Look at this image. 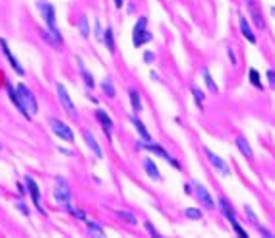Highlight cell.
<instances>
[{"label":"cell","mask_w":275,"mask_h":238,"mask_svg":"<svg viewBox=\"0 0 275 238\" xmlns=\"http://www.w3.org/2000/svg\"><path fill=\"white\" fill-rule=\"evenodd\" d=\"M37 8H39V12L43 14V18H45L47 25H49L50 35L56 39L58 43H62V35H60V31L56 29V14H54V6L49 4V2H39Z\"/></svg>","instance_id":"6da1fadb"},{"label":"cell","mask_w":275,"mask_h":238,"mask_svg":"<svg viewBox=\"0 0 275 238\" xmlns=\"http://www.w3.org/2000/svg\"><path fill=\"white\" fill-rule=\"evenodd\" d=\"M153 35L148 31V18H140L134 25V31H132V43L134 47H144L146 43H150Z\"/></svg>","instance_id":"7a4b0ae2"},{"label":"cell","mask_w":275,"mask_h":238,"mask_svg":"<svg viewBox=\"0 0 275 238\" xmlns=\"http://www.w3.org/2000/svg\"><path fill=\"white\" fill-rule=\"evenodd\" d=\"M70 198H72V192H70L68 182L62 176H56L54 178V200H56V203H60L64 209H68L70 207Z\"/></svg>","instance_id":"3957f363"},{"label":"cell","mask_w":275,"mask_h":238,"mask_svg":"<svg viewBox=\"0 0 275 238\" xmlns=\"http://www.w3.org/2000/svg\"><path fill=\"white\" fill-rule=\"evenodd\" d=\"M18 93H20V99H22V103H24L25 111L29 113V116H33V114H37V99H35V95L31 93V89L27 88V86H24V84H20L18 86Z\"/></svg>","instance_id":"277c9868"},{"label":"cell","mask_w":275,"mask_h":238,"mask_svg":"<svg viewBox=\"0 0 275 238\" xmlns=\"http://www.w3.org/2000/svg\"><path fill=\"white\" fill-rule=\"evenodd\" d=\"M138 147H142V149H148V151H151V153H155V155H159V157H163L167 163H171L175 169H180V163L176 161V159H173L167 151L163 149L161 145H157V143H153V141H146V139H142V141H138Z\"/></svg>","instance_id":"5b68a950"},{"label":"cell","mask_w":275,"mask_h":238,"mask_svg":"<svg viewBox=\"0 0 275 238\" xmlns=\"http://www.w3.org/2000/svg\"><path fill=\"white\" fill-rule=\"evenodd\" d=\"M49 126L50 130H52V134L54 136H58L60 139H64V141H74V132H72V128L68 124H64L62 120H58V118H50L49 120Z\"/></svg>","instance_id":"8992f818"},{"label":"cell","mask_w":275,"mask_h":238,"mask_svg":"<svg viewBox=\"0 0 275 238\" xmlns=\"http://www.w3.org/2000/svg\"><path fill=\"white\" fill-rule=\"evenodd\" d=\"M203 151H205V157L210 159L212 167L215 169V171H217V173H219V175H221V176H229V175H231V169H229V165H227L225 161H223V159L217 155V153H213L210 147H205Z\"/></svg>","instance_id":"52a82bcc"},{"label":"cell","mask_w":275,"mask_h":238,"mask_svg":"<svg viewBox=\"0 0 275 238\" xmlns=\"http://www.w3.org/2000/svg\"><path fill=\"white\" fill-rule=\"evenodd\" d=\"M56 93H58V97H60V103H62L64 109H66L68 116L76 118V116H78V111H76L74 103H72V99H70V93L66 91V88H64L62 84H56Z\"/></svg>","instance_id":"ba28073f"},{"label":"cell","mask_w":275,"mask_h":238,"mask_svg":"<svg viewBox=\"0 0 275 238\" xmlns=\"http://www.w3.org/2000/svg\"><path fill=\"white\" fill-rule=\"evenodd\" d=\"M25 188H27L29 196H31V200H33V205L37 207L41 213H45V209L41 207V192H39V186L31 176H25Z\"/></svg>","instance_id":"9c48e42d"},{"label":"cell","mask_w":275,"mask_h":238,"mask_svg":"<svg viewBox=\"0 0 275 238\" xmlns=\"http://www.w3.org/2000/svg\"><path fill=\"white\" fill-rule=\"evenodd\" d=\"M194 190H196V198H198V201H200V205H203L205 209H213V207H215V201H213L212 194L208 192V188H205V186H201V184H196V186H194Z\"/></svg>","instance_id":"30bf717a"},{"label":"cell","mask_w":275,"mask_h":238,"mask_svg":"<svg viewBox=\"0 0 275 238\" xmlns=\"http://www.w3.org/2000/svg\"><path fill=\"white\" fill-rule=\"evenodd\" d=\"M95 118H97V120H99V124L103 126V130H105L107 138H109V139L113 138V128H114L113 118H111L109 114L105 113L103 109H97V111H95Z\"/></svg>","instance_id":"8fae6325"},{"label":"cell","mask_w":275,"mask_h":238,"mask_svg":"<svg viewBox=\"0 0 275 238\" xmlns=\"http://www.w3.org/2000/svg\"><path fill=\"white\" fill-rule=\"evenodd\" d=\"M0 47H2V52H4V56L8 58V62H10V66H12L14 70H16V72H18L20 75H24V74H25V70L22 68V64H20V60H18V58H16V56L12 54V50H10V47H8V43H6L4 39H0Z\"/></svg>","instance_id":"7c38bea8"},{"label":"cell","mask_w":275,"mask_h":238,"mask_svg":"<svg viewBox=\"0 0 275 238\" xmlns=\"http://www.w3.org/2000/svg\"><path fill=\"white\" fill-rule=\"evenodd\" d=\"M6 89H8V95H10V101H12L14 105H16V109L20 111V113L24 114L25 118H29V113L25 111V107H24V103H22V99H20V93H18V89H14L10 84L6 86Z\"/></svg>","instance_id":"4fadbf2b"},{"label":"cell","mask_w":275,"mask_h":238,"mask_svg":"<svg viewBox=\"0 0 275 238\" xmlns=\"http://www.w3.org/2000/svg\"><path fill=\"white\" fill-rule=\"evenodd\" d=\"M84 139H86V143H88V147L91 151H93V155L97 157V159H101L103 157V151H101L99 143H97V139H95V136L89 132V130H84Z\"/></svg>","instance_id":"5bb4252c"},{"label":"cell","mask_w":275,"mask_h":238,"mask_svg":"<svg viewBox=\"0 0 275 238\" xmlns=\"http://www.w3.org/2000/svg\"><path fill=\"white\" fill-rule=\"evenodd\" d=\"M238 25H240V33L246 37V41L248 43H256V35H254V31H252V27H250V24H248V20L244 18V16H240L238 18Z\"/></svg>","instance_id":"9a60e30c"},{"label":"cell","mask_w":275,"mask_h":238,"mask_svg":"<svg viewBox=\"0 0 275 238\" xmlns=\"http://www.w3.org/2000/svg\"><path fill=\"white\" fill-rule=\"evenodd\" d=\"M237 147L240 149V153L246 157V159H254V151H252V147H250V143H248V139L244 138V136H238L237 138Z\"/></svg>","instance_id":"2e32d148"},{"label":"cell","mask_w":275,"mask_h":238,"mask_svg":"<svg viewBox=\"0 0 275 238\" xmlns=\"http://www.w3.org/2000/svg\"><path fill=\"white\" fill-rule=\"evenodd\" d=\"M144 169H146V173H148L151 178H155V180H161V173H159L157 165L153 163L150 157H146V159H144Z\"/></svg>","instance_id":"e0dca14e"},{"label":"cell","mask_w":275,"mask_h":238,"mask_svg":"<svg viewBox=\"0 0 275 238\" xmlns=\"http://www.w3.org/2000/svg\"><path fill=\"white\" fill-rule=\"evenodd\" d=\"M246 6H248V10H250V16L252 20H254V24L258 25L260 29L263 27V20L262 16H260V12H258V6H256V2L254 0H246Z\"/></svg>","instance_id":"ac0fdd59"},{"label":"cell","mask_w":275,"mask_h":238,"mask_svg":"<svg viewBox=\"0 0 275 238\" xmlns=\"http://www.w3.org/2000/svg\"><path fill=\"white\" fill-rule=\"evenodd\" d=\"M103 43L107 45L109 52H114L116 50V45H114V33H113V27H107L103 31Z\"/></svg>","instance_id":"d6986e66"},{"label":"cell","mask_w":275,"mask_h":238,"mask_svg":"<svg viewBox=\"0 0 275 238\" xmlns=\"http://www.w3.org/2000/svg\"><path fill=\"white\" fill-rule=\"evenodd\" d=\"M219 207H221V211H223V215H225L229 221H235V219H237V215H235V209L231 207V203H229L225 198H221V200H219Z\"/></svg>","instance_id":"ffe728a7"},{"label":"cell","mask_w":275,"mask_h":238,"mask_svg":"<svg viewBox=\"0 0 275 238\" xmlns=\"http://www.w3.org/2000/svg\"><path fill=\"white\" fill-rule=\"evenodd\" d=\"M130 120H132V124H134V128H136L138 132H140V136H142V139H146V141H150L151 136H150V132L146 130V126H144V122H142V120H138L136 116H132Z\"/></svg>","instance_id":"44dd1931"},{"label":"cell","mask_w":275,"mask_h":238,"mask_svg":"<svg viewBox=\"0 0 275 238\" xmlns=\"http://www.w3.org/2000/svg\"><path fill=\"white\" fill-rule=\"evenodd\" d=\"M86 226H88V232L91 234V236H97V238L105 236V230H103V226H99L97 223H93V221H88V219H86Z\"/></svg>","instance_id":"7402d4cb"},{"label":"cell","mask_w":275,"mask_h":238,"mask_svg":"<svg viewBox=\"0 0 275 238\" xmlns=\"http://www.w3.org/2000/svg\"><path fill=\"white\" fill-rule=\"evenodd\" d=\"M128 95H130V103H132L134 113H140V111H142V99H140V93H138L136 89H130Z\"/></svg>","instance_id":"603a6c76"},{"label":"cell","mask_w":275,"mask_h":238,"mask_svg":"<svg viewBox=\"0 0 275 238\" xmlns=\"http://www.w3.org/2000/svg\"><path fill=\"white\" fill-rule=\"evenodd\" d=\"M80 74H82V77H84V84L88 86L89 89L95 88V80H93V75L88 72V68L84 66V64H80Z\"/></svg>","instance_id":"cb8c5ba5"},{"label":"cell","mask_w":275,"mask_h":238,"mask_svg":"<svg viewBox=\"0 0 275 238\" xmlns=\"http://www.w3.org/2000/svg\"><path fill=\"white\" fill-rule=\"evenodd\" d=\"M201 75H203V82H205V86H208V89L212 91V93H217L219 91V88L215 86V82H213L212 74H210V70L208 68H203V72H201Z\"/></svg>","instance_id":"d4e9b609"},{"label":"cell","mask_w":275,"mask_h":238,"mask_svg":"<svg viewBox=\"0 0 275 238\" xmlns=\"http://www.w3.org/2000/svg\"><path fill=\"white\" fill-rule=\"evenodd\" d=\"M78 25H80V33H82V37L88 39L89 37V24H88V18H80V22H78Z\"/></svg>","instance_id":"484cf974"},{"label":"cell","mask_w":275,"mask_h":238,"mask_svg":"<svg viewBox=\"0 0 275 238\" xmlns=\"http://www.w3.org/2000/svg\"><path fill=\"white\" fill-rule=\"evenodd\" d=\"M101 89L107 93V97H114V95H116V91H114V86L111 80H105V82L101 84Z\"/></svg>","instance_id":"4316f807"},{"label":"cell","mask_w":275,"mask_h":238,"mask_svg":"<svg viewBox=\"0 0 275 238\" xmlns=\"http://www.w3.org/2000/svg\"><path fill=\"white\" fill-rule=\"evenodd\" d=\"M201 209H196V207H188L186 211H184V217L186 219H192V221H196V219H201Z\"/></svg>","instance_id":"83f0119b"},{"label":"cell","mask_w":275,"mask_h":238,"mask_svg":"<svg viewBox=\"0 0 275 238\" xmlns=\"http://www.w3.org/2000/svg\"><path fill=\"white\" fill-rule=\"evenodd\" d=\"M192 95H194V99H196V103H198V105H203V99H205V97H203V91H200V88H198V86H192Z\"/></svg>","instance_id":"f1b7e54d"},{"label":"cell","mask_w":275,"mask_h":238,"mask_svg":"<svg viewBox=\"0 0 275 238\" xmlns=\"http://www.w3.org/2000/svg\"><path fill=\"white\" fill-rule=\"evenodd\" d=\"M116 215H118L120 219H124L128 225H136V217L132 213H128V211H116Z\"/></svg>","instance_id":"f546056e"},{"label":"cell","mask_w":275,"mask_h":238,"mask_svg":"<svg viewBox=\"0 0 275 238\" xmlns=\"http://www.w3.org/2000/svg\"><path fill=\"white\" fill-rule=\"evenodd\" d=\"M248 75H250V82H252V86H254V88H262V82H260V74H258V72H256L254 68H252L250 72H248Z\"/></svg>","instance_id":"4dcf8cb0"},{"label":"cell","mask_w":275,"mask_h":238,"mask_svg":"<svg viewBox=\"0 0 275 238\" xmlns=\"http://www.w3.org/2000/svg\"><path fill=\"white\" fill-rule=\"evenodd\" d=\"M231 225H233V228H235V232H237V234H238L240 238H246V236H248V234H246V230H244L242 226L238 225L237 219H235V221H231Z\"/></svg>","instance_id":"1f68e13d"},{"label":"cell","mask_w":275,"mask_h":238,"mask_svg":"<svg viewBox=\"0 0 275 238\" xmlns=\"http://www.w3.org/2000/svg\"><path fill=\"white\" fill-rule=\"evenodd\" d=\"M244 211H246V215H248V219H250L252 225H254V226H260V225H258V217H256V213L252 211L250 205H246V207H244Z\"/></svg>","instance_id":"d6a6232c"},{"label":"cell","mask_w":275,"mask_h":238,"mask_svg":"<svg viewBox=\"0 0 275 238\" xmlns=\"http://www.w3.org/2000/svg\"><path fill=\"white\" fill-rule=\"evenodd\" d=\"M16 207H18V209H20V211H22V213H24V215H29V209L25 207V203H24V201H18V203H16Z\"/></svg>","instance_id":"836d02e7"},{"label":"cell","mask_w":275,"mask_h":238,"mask_svg":"<svg viewBox=\"0 0 275 238\" xmlns=\"http://www.w3.org/2000/svg\"><path fill=\"white\" fill-rule=\"evenodd\" d=\"M144 60H146L148 64L153 62V60H155V54H153V52H150V50H146V54H144Z\"/></svg>","instance_id":"e575fe53"},{"label":"cell","mask_w":275,"mask_h":238,"mask_svg":"<svg viewBox=\"0 0 275 238\" xmlns=\"http://www.w3.org/2000/svg\"><path fill=\"white\" fill-rule=\"evenodd\" d=\"M146 228H148V232H150V234H153V236H159V232L155 230V226L151 225V223H146Z\"/></svg>","instance_id":"d590c367"},{"label":"cell","mask_w":275,"mask_h":238,"mask_svg":"<svg viewBox=\"0 0 275 238\" xmlns=\"http://www.w3.org/2000/svg\"><path fill=\"white\" fill-rule=\"evenodd\" d=\"M267 77H269V84L275 86V72H273V70H269V72H267Z\"/></svg>","instance_id":"8d00e7d4"},{"label":"cell","mask_w":275,"mask_h":238,"mask_svg":"<svg viewBox=\"0 0 275 238\" xmlns=\"http://www.w3.org/2000/svg\"><path fill=\"white\" fill-rule=\"evenodd\" d=\"M229 58H231V62H233V64H237V58H235V52H233L231 49H229Z\"/></svg>","instance_id":"74e56055"},{"label":"cell","mask_w":275,"mask_h":238,"mask_svg":"<svg viewBox=\"0 0 275 238\" xmlns=\"http://www.w3.org/2000/svg\"><path fill=\"white\" fill-rule=\"evenodd\" d=\"M114 4H116V8H122V6H124V0H114Z\"/></svg>","instance_id":"f35d334b"},{"label":"cell","mask_w":275,"mask_h":238,"mask_svg":"<svg viewBox=\"0 0 275 238\" xmlns=\"http://www.w3.org/2000/svg\"><path fill=\"white\" fill-rule=\"evenodd\" d=\"M271 16H275V8H271Z\"/></svg>","instance_id":"ab89813d"}]
</instances>
